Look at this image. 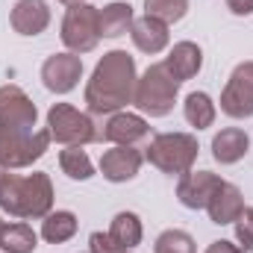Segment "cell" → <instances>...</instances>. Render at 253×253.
<instances>
[{
    "mask_svg": "<svg viewBox=\"0 0 253 253\" xmlns=\"http://www.w3.org/2000/svg\"><path fill=\"white\" fill-rule=\"evenodd\" d=\"M109 236H112V242H115L121 251L138 248V245H141V236H144L141 218H138L135 212H118V215L112 218V224H109Z\"/></svg>",
    "mask_w": 253,
    "mask_h": 253,
    "instance_id": "ffe728a7",
    "label": "cell"
},
{
    "mask_svg": "<svg viewBox=\"0 0 253 253\" xmlns=\"http://www.w3.org/2000/svg\"><path fill=\"white\" fill-rule=\"evenodd\" d=\"M3 230H6V221H3V218H0V236H3Z\"/></svg>",
    "mask_w": 253,
    "mask_h": 253,
    "instance_id": "1f68e13d",
    "label": "cell"
},
{
    "mask_svg": "<svg viewBox=\"0 0 253 253\" xmlns=\"http://www.w3.org/2000/svg\"><path fill=\"white\" fill-rule=\"evenodd\" d=\"M177 91H180V83L165 71V65L156 62L138 77L132 103L138 106V112L150 118H165L177 103Z\"/></svg>",
    "mask_w": 253,
    "mask_h": 253,
    "instance_id": "3957f363",
    "label": "cell"
},
{
    "mask_svg": "<svg viewBox=\"0 0 253 253\" xmlns=\"http://www.w3.org/2000/svg\"><path fill=\"white\" fill-rule=\"evenodd\" d=\"M141 162H144V153H138L135 147H121V144H115L112 150H106V153L100 156V174H103L109 183H129V180L138 177Z\"/></svg>",
    "mask_w": 253,
    "mask_h": 253,
    "instance_id": "7c38bea8",
    "label": "cell"
},
{
    "mask_svg": "<svg viewBox=\"0 0 253 253\" xmlns=\"http://www.w3.org/2000/svg\"><path fill=\"white\" fill-rule=\"evenodd\" d=\"M97 18H100V39H118V36H124V33H129V27L135 21L132 6L124 3V0H115V3L103 6L97 12Z\"/></svg>",
    "mask_w": 253,
    "mask_h": 253,
    "instance_id": "d6986e66",
    "label": "cell"
},
{
    "mask_svg": "<svg viewBox=\"0 0 253 253\" xmlns=\"http://www.w3.org/2000/svg\"><path fill=\"white\" fill-rule=\"evenodd\" d=\"M129 39H132V44H135L141 53L156 56V53H162V50L168 47L171 33H168V24H165V21L144 15V18H135V21H132V27H129Z\"/></svg>",
    "mask_w": 253,
    "mask_h": 253,
    "instance_id": "2e32d148",
    "label": "cell"
},
{
    "mask_svg": "<svg viewBox=\"0 0 253 253\" xmlns=\"http://www.w3.org/2000/svg\"><path fill=\"white\" fill-rule=\"evenodd\" d=\"M135 59L126 50H109L94 65L91 80L85 85V106L91 115H115L135 94Z\"/></svg>",
    "mask_w": 253,
    "mask_h": 253,
    "instance_id": "6da1fadb",
    "label": "cell"
},
{
    "mask_svg": "<svg viewBox=\"0 0 253 253\" xmlns=\"http://www.w3.org/2000/svg\"><path fill=\"white\" fill-rule=\"evenodd\" d=\"M9 24L18 36H42L50 27V6L44 0H18L9 12Z\"/></svg>",
    "mask_w": 253,
    "mask_h": 253,
    "instance_id": "5bb4252c",
    "label": "cell"
},
{
    "mask_svg": "<svg viewBox=\"0 0 253 253\" xmlns=\"http://www.w3.org/2000/svg\"><path fill=\"white\" fill-rule=\"evenodd\" d=\"M83 77V59L77 53H53L42 65V83L53 94H68Z\"/></svg>",
    "mask_w": 253,
    "mask_h": 253,
    "instance_id": "30bf717a",
    "label": "cell"
},
{
    "mask_svg": "<svg viewBox=\"0 0 253 253\" xmlns=\"http://www.w3.org/2000/svg\"><path fill=\"white\" fill-rule=\"evenodd\" d=\"M77 227H80V221H77L74 212H68V209H56V212L44 215L42 239L50 242V245H62V242H68V239H74Z\"/></svg>",
    "mask_w": 253,
    "mask_h": 253,
    "instance_id": "44dd1931",
    "label": "cell"
},
{
    "mask_svg": "<svg viewBox=\"0 0 253 253\" xmlns=\"http://www.w3.org/2000/svg\"><path fill=\"white\" fill-rule=\"evenodd\" d=\"M88 253H124V251L112 242L109 233H91L88 236Z\"/></svg>",
    "mask_w": 253,
    "mask_h": 253,
    "instance_id": "83f0119b",
    "label": "cell"
},
{
    "mask_svg": "<svg viewBox=\"0 0 253 253\" xmlns=\"http://www.w3.org/2000/svg\"><path fill=\"white\" fill-rule=\"evenodd\" d=\"M124 253H132V251H124Z\"/></svg>",
    "mask_w": 253,
    "mask_h": 253,
    "instance_id": "836d02e7",
    "label": "cell"
},
{
    "mask_svg": "<svg viewBox=\"0 0 253 253\" xmlns=\"http://www.w3.org/2000/svg\"><path fill=\"white\" fill-rule=\"evenodd\" d=\"M215 100L206 94V91H191L183 103V115L194 129H206V126L215 124Z\"/></svg>",
    "mask_w": 253,
    "mask_h": 253,
    "instance_id": "7402d4cb",
    "label": "cell"
},
{
    "mask_svg": "<svg viewBox=\"0 0 253 253\" xmlns=\"http://www.w3.org/2000/svg\"><path fill=\"white\" fill-rule=\"evenodd\" d=\"M221 112L236 121L253 118V62H239L233 68L221 91Z\"/></svg>",
    "mask_w": 253,
    "mask_h": 253,
    "instance_id": "ba28073f",
    "label": "cell"
},
{
    "mask_svg": "<svg viewBox=\"0 0 253 253\" xmlns=\"http://www.w3.org/2000/svg\"><path fill=\"white\" fill-rule=\"evenodd\" d=\"M47 132L50 138H56L65 147H83L100 138V132L94 129V121L88 112L74 109L71 103H53L47 112Z\"/></svg>",
    "mask_w": 253,
    "mask_h": 253,
    "instance_id": "8992f818",
    "label": "cell"
},
{
    "mask_svg": "<svg viewBox=\"0 0 253 253\" xmlns=\"http://www.w3.org/2000/svg\"><path fill=\"white\" fill-rule=\"evenodd\" d=\"M150 135V124L141 118V115H135V112H115V115H109V121L103 126V135L100 138H106V141H112V144H121V147H135L138 141H144Z\"/></svg>",
    "mask_w": 253,
    "mask_h": 253,
    "instance_id": "4fadbf2b",
    "label": "cell"
},
{
    "mask_svg": "<svg viewBox=\"0 0 253 253\" xmlns=\"http://www.w3.org/2000/svg\"><path fill=\"white\" fill-rule=\"evenodd\" d=\"M206 253H245L239 245H233V242H227V239H218V242H212Z\"/></svg>",
    "mask_w": 253,
    "mask_h": 253,
    "instance_id": "f546056e",
    "label": "cell"
},
{
    "mask_svg": "<svg viewBox=\"0 0 253 253\" xmlns=\"http://www.w3.org/2000/svg\"><path fill=\"white\" fill-rule=\"evenodd\" d=\"M236 239L245 253H253V206H245V212L236 218Z\"/></svg>",
    "mask_w": 253,
    "mask_h": 253,
    "instance_id": "4316f807",
    "label": "cell"
},
{
    "mask_svg": "<svg viewBox=\"0 0 253 253\" xmlns=\"http://www.w3.org/2000/svg\"><path fill=\"white\" fill-rule=\"evenodd\" d=\"M218 186H221V177L212 171H186L180 174V183H177V200L186 209H206L212 191Z\"/></svg>",
    "mask_w": 253,
    "mask_h": 253,
    "instance_id": "8fae6325",
    "label": "cell"
},
{
    "mask_svg": "<svg viewBox=\"0 0 253 253\" xmlns=\"http://www.w3.org/2000/svg\"><path fill=\"white\" fill-rule=\"evenodd\" d=\"M0 248L6 253H33L39 248V236L33 233L30 224L18 221V224H6L3 236H0Z\"/></svg>",
    "mask_w": 253,
    "mask_h": 253,
    "instance_id": "603a6c76",
    "label": "cell"
},
{
    "mask_svg": "<svg viewBox=\"0 0 253 253\" xmlns=\"http://www.w3.org/2000/svg\"><path fill=\"white\" fill-rule=\"evenodd\" d=\"M59 168L71 180H91L94 177V165L83 147H65L59 153Z\"/></svg>",
    "mask_w": 253,
    "mask_h": 253,
    "instance_id": "cb8c5ba5",
    "label": "cell"
},
{
    "mask_svg": "<svg viewBox=\"0 0 253 253\" xmlns=\"http://www.w3.org/2000/svg\"><path fill=\"white\" fill-rule=\"evenodd\" d=\"M189 12V0H144V15L165 21L168 27L183 21Z\"/></svg>",
    "mask_w": 253,
    "mask_h": 253,
    "instance_id": "d4e9b609",
    "label": "cell"
},
{
    "mask_svg": "<svg viewBox=\"0 0 253 253\" xmlns=\"http://www.w3.org/2000/svg\"><path fill=\"white\" fill-rule=\"evenodd\" d=\"M3 174H6V168H0V180H3Z\"/></svg>",
    "mask_w": 253,
    "mask_h": 253,
    "instance_id": "d6a6232c",
    "label": "cell"
},
{
    "mask_svg": "<svg viewBox=\"0 0 253 253\" xmlns=\"http://www.w3.org/2000/svg\"><path fill=\"white\" fill-rule=\"evenodd\" d=\"M153 253H197V248L186 230H165V233H159Z\"/></svg>",
    "mask_w": 253,
    "mask_h": 253,
    "instance_id": "484cf974",
    "label": "cell"
},
{
    "mask_svg": "<svg viewBox=\"0 0 253 253\" xmlns=\"http://www.w3.org/2000/svg\"><path fill=\"white\" fill-rule=\"evenodd\" d=\"M197 138L189 135V132H162L156 138H150L147 150H144V159L159 168L162 174H186L194 168L197 162Z\"/></svg>",
    "mask_w": 253,
    "mask_h": 253,
    "instance_id": "277c9868",
    "label": "cell"
},
{
    "mask_svg": "<svg viewBox=\"0 0 253 253\" xmlns=\"http://www.w3.org/2000/svg\"><path fill=\"white\" fill-rule=\"evenodd\" d=\"M36 121H39V109L27 97V91L18 85H0V126L33 132Z\"/></svg>",
    "mask_w": 253,
    "mask_h": 253,
    "instance_id": "9c48e42d",
    "label": "cell"
},
{
    "mask_svg": "<svg viewBox=\"0 0 253 253\" xmlns=\"http://www.w3.org/2000/svg\"><path fill=\"white\" fill-rule=\"evenodd\" d=\"M248 150H251V138L239 126H227V129L215 132V138H212V159L221 162V165L242 162L248 156Z\"/></svg>",
    "mask_w": 253,
    "mask_h": 253,
    "instance_id": "ac0fdd59",
    "label": "cell"
},
{
    "mask_svg": "<svg viewBox=\"0 0 253 253\" xmlns=\"http://www.w3.org/2000/svg\"><path fill=\"white\" fill-rule=\"evenodd\" d=\"M100 9H94L91 3H80L71 6L62 18V44L68 47V53H91L100 42Z\"/></svg>",
    "mask_w": 253,
    "mask_h": 253,
    "instance_id": "52a82bcc",
    "label": "cell"
},
{
    "mask_svg": "<svg viewBox=\"0 0 253 253\" xmlns=\"http://www.w3.org/2000/svg\"><path fill=\"white\" fill-rule=\"evenodd\" d=\"M162 65L177 83H186L191 77H197V71L203 68V50L194 42H177Z\"/></svg>",
    "mask_w": 253,
    "mask_h": 253,
    "instance_id": "e0dca14e",
    "label": "cell"
},
{
    "mask_svg": "<svg viewBox=\"0 0 253 253\" xmlns=\"http://www.w3.org/2000/svg\"><path fill=\"white\" fill-rule=\"evenodd\" d=\"M0 209L12 218H44L53 212V183L44 171L18 177L3 174L0 180Z\"/></svg>",
    "mask_w": 253,
    "mask_h": 253,
    "instance_id": "7a4b0ae2",
    "label": "cell"
},
{
    "mask_svg": "<svg viewBox=\"0 0 253 253\" xmlns=\"http://www.w3.org/2000/svg\"><path fill=\"white\" fill-rule=\"evenodd\" d=\"M59 3H62V6H68V9H71V6H80V3H85V0H59Z\"/></svg>",
    "mask_w": 253,
    "mask_h": 253,
    "instance_id": "4dcf8cb0",
    "label": "cell"
},
{
    "mask_svg": "<svg viewBox=\"0 0 253 253\" xmlns=\"http://www.w3.org/2000/svg\"><path fill=\"white\" fill-rule=\"evenodd\" d=\"M206 212H209V221L218 224V227L236 224V218L245 212V197H242L239 186L221 180V186L212 191V197H209V203H206Z\"/></svg>",
    "mask_w": 253,
    "mask_h": 253,
    "instance_id": "9a60e30c",
    "label": "cell"
},
{
    "mask_svg": "<svg viewBox=\"0 0 253 253\" xmlns=\"http://www.w3.org/2000/svg\"><path fill=\"white\" fill-rule=\"evenodd\" d=\"M224 3H227V9H230L233 15H239V18L253 15V0H224Z\"/></svg>",
    "mask_w": 253,
    "mask_h": 253,
    "instance_id": "f1b7e54d",
    "label": "cell"
},
{
    "mask_svg": "<svg viewBox=\"0 0 253 253\" xmlns=\"http://www.w3.org/2000/svg\"><path fill=\"white\" fill-rule=\"evenodd\" d=\"M50 132L47 129H9L0 126V168L15 171V168H30L47 153Z\"/></svg>",
    "mask_w": 253,
    "mask_h": 253,
    "instance_id": "5b68a950",
    "label": "cell"
}]
</instances>
